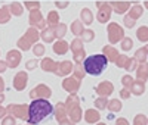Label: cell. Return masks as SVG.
Instances as JSON below:
<instances>
[{"instance_id": "obj_24", "label": "cell", "mask_w": 148, "mask_h": 125, "mask_svg": "<svg viewBox=\"0 0 148 125\" xmlns=\"http://www.w3.org/2000/svg\"><path fill=\"white\" fill-rule=\"evenodd\" d=\"M79 22H74V25H73V31L74 32H79L80 31V25H77Z\"/></svg>"}, {"instance_id": "obj_27", "label": "cell", "mask_w": 148, "mask_h": 125, "mask_svg": "<svg viewBox=\"0 0 148 125\" xmlns=\"http://www.w3.org/2000/svg\"><path fill=\"white\" fill-rule=\"evenodd\" d=\"M5 69H6V65L3 64V62H0V72H3Z\"/></svg>"}, {"instance_id": "obj_31", "label": "cell", "mask_w": 148, "mask_h": 125, "mask_svg": "<svg viewBox=\"0 0 148 125\" xmlns=\"http://www.w3.org/2000/svg\"><path fill=\"white\" fill-rule=\"evenodd\" d=\"M3 100H5V94H3L2 91H0V103H2V102H3Z\"/></svg>"}, {"instance_id": "obj_18", "label": "cell", "mask_w": 148, "mask_h": 125, "mask_svg": "<svg viewBox=\"0 0 148 125\" xmlns=\"http://www.w3.org/2000/svg\"><path fill=\"white\" fill-rule=\"evenodd\" d=\"M9 15H8V9H0V22L8 21Z\"/></svg>"}, {"instance_id": "obj_16", "label": "cell", "mask_w": 148, "mask_h": 125, "mask_svg": "<svg viewBox=\"0 0 148 125\" xmlns=\"http://www.w3.org/2000/svg\"><path fill=\"white\" fill-rule=\"evenodd\" d=\"M67 49H68V46H67L65 43H58V44L55 46V52H56V53H65Z\"/></svg>"}, {"instance_id": "obj_14", "label": "cell", "mask_w": 148, "mask_h": 125, "mask_svg": "<svg viewBox=\"0 0 148 125\" xmlns=\"http://www.w3.org/2000/svg\"><path fill=\"white\" fill-rule=\"evenodd\" d=\"M95 106H96V109H105V107H108V102L105 100V97H101V99H96L95 100Z\"/></svg>"}, {"instance_id": "obj_17", "label": "cell", "mask_w": 148, "mask_h": 125, "mask_svg": "<svg viewBox=\"0 0 148 125\" xmlns=\"http://www.w3.org/2000/svg\"><path fill=\"white\" fill-rule=\"evenodd\" d=\"M71 71V65L70 64H62V65H61V69L58 71V74L59 75H65V74H68Z\"/></svg>"}, {"instance_id": "obj_10", "label": "cell", "mask_w": 148, "mask_h": 125, "mask_svg": "<svg viewBox=\"0 0 148 125\" xmlns=\"http://www.w3.org/2000/svg\"><path fill=\"white\" fill-rule=\"evenodd\" d=\"M111 90H113V89H111V85L107 84V82H104V84H101V85L96 87V93L101 94V96H104V97L108 96V94L111 93Z\"/></svg>"}, {"instance_id": "obj_30", "label": "cell", "mask_w": 148, "mask_h": 125, "mask_svg": "<svg viewBox=\"0 0 148 125\" xmlns=\"http://www.w3.org/2000/svg\"><path fill=\"white\" fill-rule=\"evenodd\" d=\"M56 19H58V18H56V15H53V14H52V15H51V22H55Z\"/></svg>"}, {"instance_id": "obj_15", "label": "cell", "mask_w": 148, "mask_h": 125, "mask_svg": "<svg viewBox=\"0 0 148 125\" xmlns=\"http://www.w3.org/2000/svg\"><path fill=\"white\" fill-rule=\"evenodd\" d=\"M9 59H10V66H15L16 64H19L21 56H19V53L12 52V53H9Z\"/></svg>"}, {"instance_id": "obj_22", "label": "cell", "mask_w": 148, "mask_h": 125, "mask_svg": "<svg viewBox=\"0 0 148 125\" xmlns=\"http://www.w3.org/2000/svg\"><path fill=\"white\" fill-rule=\"evenodd\" d=\"M12 10H14V14H15V15H21V6L14 5V6H12Z\"/></svg>"}, {"instance_id": "obj_28", "label": "cell", "mask_w": 148, "mask_h": 125, "mask_svg": "<svg viewBox=\"0 0 148 125\" xmlns=\"http://www.w3.org/2000/svg\"><path fill=\"white\" fill-rule=\"evenodd\" d=\"M121 97H125V99H127V97H129V93H127V91H125V90H123V91H121Z\"/></svg>"}, {"instance_id": "obj_25", "label": "cell", "mask_w": 148, "mask_h": 125, "mask_svg": "<svg viewBox=\"0 0 148 125\" xmlns=\"http://www.w3.org/2000/svg\"><path fill=\"white\" fill-rule=\"evenodd\" d=\"M116 125H127V121L126 119H119Z\"/></svg>"}, {"instance_id": "obj_19", "label": "cell", "mask_w": 148, "mask_h": 125, "mask_svg": "<svg viewBox=\"0 0 148 125\" xmlns=\"http://www.w3.org/2000/svg\"><path fill=\"white\" fill-rule=\"evenodd\" d=\"M58 124H59V125H76L70 118H67V119H64V121H61V122H58Z\"/></svg>"}, {"instance_id": "obj_1", "label": "cell", "mask_w": 148, "mask_h": 125, "mask_svg": "<svg viewBox=\"0 0 148 125\" xmlns=\"http://www.w3.org/2000/svg\"><path fill=\"white\" fill-rule=\"evenodd\" d=\"M55 112V106L47 99H33L28 105V116L27 122L31 125H40L51 119Z\"/></svg>"}, {"instance_id": "obj_6", "label": "cell", "mask_w": 148, "mask_h": 125, "mask_svg": "<svg viewBox=\"0 0 148 125\" xmlns=\"http://www.w3.org/2000/svg\"><path fill=\"white\" fill-rule=\"evenodd\" d=\"M14 87H15V90H18V91H22L27 87V75L24 72H19L14 78Z\"/></svg>"}, {"instance_id": "obj_12", "label": "cell", "mask_w": 148, "mask_h": 125, "mask_svg": "<svg viewBox=\"0 0 148 125\" xmlns=\"http://www.w3.org/2000/svg\"><path fill=\"white\" fill-rule=\"evenodd\" d=\"M15 124H16V119L10 114H8L5 118H2V125H15Z\"/></svg>"}, {"instance_id": "obj_20", "label": "cell", "mask_w": 148, "mask_h": 125, "mask_svg": "<svg viewBox=\"0 0 148 125\" xmlns=\"http://www.w3.org/2000/svg\"><path fill=\"white\" fill-rule=\"evenodd\" d=\"M43 52H45L43 46H36V49H34V53H36V55H42Z\"/></svg>"}, {"instance_id": "obj_26", "label": "cell", "mask_w": 148, "mask_h": 125, "mask_svg": "<svg viewBox=\"0 0 148 125\" xmlns=\"http://www.w3.org/2000/svg\"><path fill=\"white\" fill-rule=\"evenodd\" d=\"M34 66H36V62H34V60H33V62H28V64H27V68H28V69H33Z\"/></svg>"}, {"instance_id": "obj_8", "label": "cell", "mask_w": 148, "mask_h": 125, "mask_svg": "<svg viewBox=\"0 0 148 125\" xmlns=\"http://www.w3.org/2000/svg\"><path fill=\"white\" fill-rule=\"evenodd\" d=\"M68 118H70L74 124L80 122L82 118H83V110H82V107H80V106H74V107H71V109L68 110Z\"/></svg>"}, {"instance_id": "obj_9", "label": "cell", "mask_w": 148, "mask_h": 125, "mask_svg": "<svg viewBox=\"0 0 148 125\" xmlns=\"http://www.w3.org/2000/svg\"><path fill=\"white\" fill-rule=\"evenodd\" d=\"M83 118H84V121L88 124H96L98 121H99V112L95 110V109H88L84 112Z\"/></svg>"}, {"instance_id": "obj_23", "label": "cell", "mask_w": 148, "mask_h": 125, "mask_svg": "<svg viewBox=\"0 0 148 125\" xmlns=\"http://www.w3.org/2000/svg\"><path fill=\"white\" fill-rule=\"evenodd\" d=\"M6 115H8V110H6V107L0 106V118H5Z\"/></svg>"}, {"instance_id": "obj_4", "label": "cell", "mask_w": 148, "mask_h": 125, "mask_svg": "<svg viewBox=\"0 0 148 125\" xmlns=\"http://www.w3.org/2000/svg\"><path fill=\"white\" fill-rule=\"evenodd\" d=\"M52 96V91L49 87H46L45 84H40V85H37L36 89H33L30 91V97L31 99H49Z\"/></svg>"}, {"instance_id": "obj_2", "label": "cell", "mask_w": 148, "mask_h": 125, "mask_svg": "<svg viewBox=\"0 0 148 125\" xmlns=\"http://www.w3.org/2000/svg\"><path fill=\"white\" fill-rule=\"evenodd\" d=\"M108 66V57L105 55H90L83 60V69L86 74L92 77H99L101 74L107 71Z\"/></svg>"}, {"instance_id": "obj_5", "label": "cell", "mask_w": 148, "mask_h": 125, "mask_svg": "<svg viewBox=\"0 0 148 125\" xmlns=\"http://www.w3.org/2000/svg\"><path fill=\"white\" fill-rule=\"evenodd\" d=\"M53 115H55V119H56L58 122L67 119V118H68V109H67L65 103H62V102L56 103V105H55V112H53Z\"/></svg>"}, {"instance_id": "obj_29", "label": "cell", "mask_w": 148, "mask_h": 125, "mask_svg": "<svg viewBox=\"0 0 148 125\" xmlns=\"http://www.w3.org/2000/svg\"><path fill=\"white\" fill-rule=\"evenodd\" d=\"M3 89H5V84H3V80L0 78V91H3Z\"/></svg>"}, {"instance_id": "obj_21", "label": "cell", "mask_w": 148, "mask_h": 125, "mask_svg": "<svg viewBox=\"0 0 148 125\" xmlns=\"http://www.w3.org/2000/svg\"><path fill=\"white\" fill-rule=\"evenodd\" d=\"M83 18H84V21H89V22H90V14H89L88 9L83 10Z\"/></svg>"}, {"instance_id": "obj_32", "label": "cell", "mask_w": 148, "mask_h": 125, "mask_svg": "<svg viewBox=\"0 0 148 125\" xmlns=\"http://www.w3.org/2000/svg\"><path fill=\"white\" fill-rule=\"evenodd\" d=\"M96 125H105V124H102V122H101V124H96Z\"/></svg>"}, {"instance_id": "obj_13", "label": "cell", "mask_w": 148, "mask_h": 125, "mask_svg": "<svg viewBox=\"0 0 148 125\" xmlns=\"http://www.w3.org/2000/svg\"><path fill=\"white\" fill-rule=\"evenodd\" d=\"M108 109L114 114V112H119V110L121 109V105H120L119 100H111V102L108 103Z\"/></svg>"}, {"instance_id": "obj_3", "label": "cell", "mask_w": 148, "mask_h": 125, "mask_svg": "<svg viewBox=\"0 0 148 125\" xmlns=\"http://www.w3.org/2000/svg\"><path fill=\"white\" fill-rule=\"evenodd\" d=\"M6 110H8V114L14 115L18 119L27 121V116H28V105H9L6 107Z\"/></svg>"}, {"instance_id": "obj_11", "label": "cell", "mask_w": 148, "mask_h": 125, "mask_svg": "<svg viewBox=\"0 0 148 125\" xmlns=\"http://www.w3.org/2000/svg\"><path fill=\"white\" fill-rule=\"evenodd\" d=\"M65 106H67L68 110H70L71 107H74V106H79V97H77V94L71 93V96H68L67 102H65Z\"/></svg>"}, {"instance_id": "obj_33", "label": "cell", "mask_w": 148, "mask_h": 125, "mask_svg": "<svg viewBox=\"0 0 148 125\" xmlns=\"http://www.w3.org/2000/svg\"><path fill=\"white\" fill-rule=\"evenodd\" d=\"M27 125H31V124H27Z\"/></svg>"}, {"instance_id": "obj_7", "label": "cell", "mask_w": 148, "mask_h": 125, "mask_svg": "<svg viewBox=\"0 0 148 125\" xmlns=\"http://www.w3.org/2000/svg\"><path fill=\"white\" fill-rule=\"evenodd\" d=\"M62 89L67 90L68 93H77V90L80 89V82L77 80H73V78H68L62 82Z\"/></svg>"}]
</instances>
